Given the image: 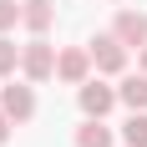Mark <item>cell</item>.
Wrapping results in <instances>:
<instances>
[{"label": "cell", "instance_id": "1", "mask_svg": "<svg viewBox=\"0 0 147 147\" xmlns=\"http://www.w3.org/2000/svg\"><path fill=\"white\" fill-rule=\"evenodd\" d=\"M20 71H26V81H51L56 76V46L46 36H30L20 46Z\"/></svg>", "mask_w": 147, "mask_h": 147}, {"label": "cell", "instance_id": "2", "mask_svg": "<svg viewBox=\"0 0 147 147\" xmlns=\"http://www.w3.org/2000/svg\"><path fill=\"white\" fill-rule=\"evenodd\" d=\"M91 66L96 71H107V76H122L127 71V46L117 41V30H107V36H91Z\"/></svg>", "mask_w": 147, "mask_h": 147}, {"label": "cell", "instance_id": "3", "mask_svg": "<svg viewBox=\"0 0 147 147\" xmlns=\"http://www.w3.org/2000/svg\"><path fill=\"white\" fill-rule=\"evenodd\" d=\"M76 102H81V112H86V117H107V112H112V107H117V86H107V81H81V86H76Z\"/></svg>", "mask_w": 147, "mask_h": 147}, {"label": "cell", "instance_id": "4", "mask_svg": "<svg viewBox=\"0 0 147 147\" xmlns=\"http://www.w3.org/2000/svg\"><path fill=\"white\" fill-rule=\"evenodd\" d=\"M56 76L66 81V86H81V81L91 76V51H81V46L56 51Z\"/></svg>", "mask_w": 147, "mask_h": 147}, {"label": "cell", "instance_id": "5", "mask_svg": "<svg viewBox=\"0 0 147 147\" xmlns=\"http://www.w3.org/2000/svg\"><path fill=\"white\" fill-rule=\"evenodd\" d=\"M0 112H5L10 122H30V117H36V91H30V86H15V81L0 86Z\"/></svg>", "mask_w": 147, "mask_h": 147}, {"label": "cell", "instance_id": "6", "mask_svg": "<svg viewBox=\"0 0 147 147\" xmlns=\"http://www.w3.org/2000/svg\"><path fill=\"white\" fill-rule=\"evenodd\" d=\"M112 30H117V41L127 46V51H142L147 46V15L142 10H122L117 20H112Z\"/></svg>", "mask_w": 147, "mask_h": 147}, {"label": "cell", "instance_id": "7", "mask_svg": "<svg viewBox=\"0 0 147 147\" xmlns=\"http://www.w3.org/2000/svg\"><path fill=\"white\" fill-rule=\"evenodd\" d=\"M51 20H56V0H20V26L30 36H46Z\"/></svg>", "mask_w": 147, "mask_h": 147}, {"label": "cell", "instance_id": "8", "mask_svg": "<svg viewBox=\"0 0 147 147\" xmlns=\"http://www.w3.org/2000/svg\"><path fill=\"white\" fill-rule=\"evenodd\" d=\"M117 102H122V107H132V112H147V71H137V76H122Z\"/></svg>", "mask_w": 147, "mask_h": 147}, {"label": "cell", "instance_id": "9", "mask_svg": "<svg viewBox=\"0 0 147 147\" xmlns=\"http://www.w3.org/2000/svg\"><path fill=\"white\" fill-rule=\"evenodd\" d=\"M117 137H112V127H107L102 117H86L81 127H76V147H112Z\"/></svg>", "mask_w": 147, "mask_h": 147}, {"label": "cell", "instance_id": "10", "mask_svg": "<svg viewBox=\"0 0 147 147\" xmlns=\"http://www.w3.org/2000/svg\"><path fill=\"white\" fill-rule=\"evenodd\" d=\"M122 142L127 147H147V112H132L122 122Z\"/></svg>", "mask_w": 147, "mask_h": 147}, {"label": "cell", "instance_id": "11", "mask_svg": "<svg viewBox=\"0 0 147 147\" xmlns=\"http://www.w3.org/2000/svg\"><path fill=\"white\" fill-rule=\"evenodd\" d=\"M15 66H20V46L0 36V76H15Z\"/></svg>", "mask_w": 147, "mask_h": 147}, {"label": "cell", "instance_id": "12", "mask_svg": "<svg viewBox=\"0 0 147 147\" xmlns=\"http://www.w3.org/2000/svg\"><path fill=\"white\" fill-rule=\"evenodd\" d=\"M15 20H20V5H15V0H0V36H10Z\"/></svg>", "mask_w": 147, "mask_h": 147}, {"label": "cell", "instance_id": "13", "mask_svg": "<svg viewBox=\"0 0 147 147\" xmlns=\"http://www.w3.org/2000/svg\"><path fill=\"white\" fill-rule=\"evenodd\" d=\"M10 127H15V122H10V117H5V112H0V147L10 142Z\"/></svg>", "mask_w": 147, "mask_h": 147}, {"label": "cell", "instance_id": "14", "mask_svg": "<svg viewBox=\"0 0 147 147\" xmlns=\"http://www.w3.org/2000/svg\"><path fill=\"white\" fill-rule=\"evenodd\" d=\"M137 56H142V71H147V46H142V51H137Z\"/></svg>", "mask_w": 147, "mask_h": 147}]
</instances>
